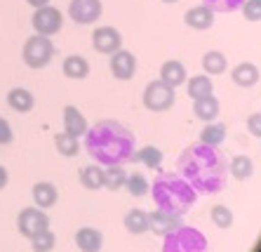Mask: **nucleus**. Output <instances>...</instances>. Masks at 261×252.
<instances>
[{
  "instance_id": "f257e3e1",
  "label": "nucleus",
  "mask_w": 261,
  "mask_h": 252,
  "mask_svg": "<svg viewBox=\"0 0 261 252\" xmlns=\"http://www.w3.org/2000/svg\"><path fill=\"white\" fill-rule=\"evenodd\" d=\"M179 174H181L198 193H219L228 177V163L217 146L210 144H191L179 156Z\"/></svg>"
},
{
  "instance_id": "f03ea898",
  "label": "nucleus",
  "mask_w": 261,
  "mask_h": 252,
  "mask_svg": "<svg viewBox=\"0 0 261 252\" xmlns=\"http://www.w3.org/2000/svg\"><path fill=\"white\" fill-rule=\"evenodd\" d=\"M85 148L92 156V160H97L99 165L111 167V165H125L129 163L137 148V137L127 125L103 118L87 128L85 132Z\"/></svg>"
},
{
  "instance_id": "7ed1b4c3",
  "label": "nucleus",
  "mask_w": 261,
  "mask_h": 252,
  "mask_svg": "<svg viewBox=\"0 0 261 252\" xmlns=\"http://www.w3.org/2000/svg\"><path fill=\"white\" fill-rule=\"evenodd\" d=\"M153 203L158 205V210L172 212V215H186L198 200V191L181 177L174 172H160L153 182L151 191Z\"/></svg>"
},
{
  "instance_id": "20e7f679",
  "label": "nucleus",
  "mask_w": 261,
  "mask_h": 252,
  "mask_svg": "<svg viewBox=\"0 0 261 252\" xmlns=\"http://www.w3.org/2000/svg\"><path fill=\"white\" fill-rule=\"evenodd\" d=\"M207 238L202 231H198L195 226H179L172 234L165 236L163 252H207Z\"/></svg>"
},
{
  "instance_id": "39448f33",
  "label": "nucleus",
  "mask_w": 261,
  "mask_h": 252,
  "mask_svg": "<svg viewBox=\"0 0 261 252\" xmlns=\"http://www.w3.org/2000/svg\"><path fill=\"white\" fill-rule=\"evenodd\" d=\"M55 57V45L47 36H31L24 43V49H21V59L29 68L38 71V68H45Z\"/></svg>"
},
{
  "instance_id": "423d86ee",
  "label": "nucleus",
  "mask_w": 261,
  "mask_h": 252,
  "mask_svg": "<svg viewBox=\"0 0 261 252\" xmlns=\"http://www.w3.org/2000/svg\"><path fill=\"white\" fill-rule=\"evenodd\" d=\"M144 106L153 113H163V111H170L176 102V92L174 87H170L163 80H151L148 85L144 87V97H141Z\"/></svg>"
},
{
  "instance_id": "0eeeda50",
  "label": "nucleus",
  "mask_w": 261,
  "mask_h": 252,
  "mask_svg": "<svg viewBox=\"0 0 261 252\" xmlns=\"http://www.w3.org/2000/svg\"><path fill=\"white\" fill-rule=\"evenodd\" d=\"M31 26L38 36H55V33L61 31L64 26V14L52 5H45V7H38L33 17H31Z\"/></svg>"
},
{
  "instance_id": "6e6552de",
  "label": "nucleus",
  "mask_w": 261,
  "mask_h": 252,
  "mask_svg": "<svg viewBox=\"0 0 261 252\" xmlns=\"http://www.w3.org/2000/svg\"><path fill=\"white\" fill-rule=\"evenodd\" d=\"M17 229L24 238L31 240L38 234H43L45 229H49V217L40 208H24L17 217Z\"/></svg>"
},
{
  "instance_id": "1a4fd4ad",
  "label": "nucleus",
  "mask_w": 261,
  "mask_h": 252,
  "mask_svg": "<svg viewBox=\"0 0 261 252\" xmlns=\"http://www.w3.org/2000/svg\"><path fill=\"white\" fill-rule=\"evenodd\" d=\"M103 12L101 0H71L68 3V17L75 21V24L90 26L94 24Z\"/></svg>"
},
{
  "instance_id": "9d476101",
  "label": "nucleus",
  "mask_w": 261,
  "mask_h": 252,
  "mask_svg": "<svg viewBox=\"0 0 261 252\" xmlns=\"http://www.w3.org/2000/svg\"><path fill=\"white\" fill-rule=\"evenodd\" d=\"M92 47L97 49L99 55H113L122 47V36L113 26H99L97 31L92 33Z\"/></svg>"
},
{
  "instance_id": "9b49d317",
  "label": "nucleus",
  "mask_w": 261,
  "mask_h": 252,
  "mask_svg": "<svg viewBox=\"0 0 261 252\" xmlns=\"http://www.w3.org/2000/svg\"><path fill=\"white\" fill-rule=\"evenodd\" d=\"M111 73L116 80H132L134 73H137V57L127 49H118L111 55Z\"/></svg>"
},
{
  "instance_id": "f8f14e48",
  "label": "nucleus",
  "mask_w": 261,
  "mask_h": 252,
  "mask_svg": "<svg viewBox=\"0 0 261 252\" xmlns=\"http://www.w3.org/2000/svg\"><path fill=\"white\" fill-rule=\"evenodd\" d=\"M181 226V217L172 215V212H165V210H153L148 212V231H153L155 236H167L172 234L174 229Z\"/></svg>"
},
{
  "instance_id": "ddd939ff",
  "label": "nucleus",
  "mask_w": 261,
  "mask_h": 252,
  "mask_svg": "<svg viewBox=\"0 0 261 252\" xmlns=\"http://www.w3.org/2000/svg\"><path fill=\"white\" fill-rule=\"evenodd\" d=\"M184 24L189 29H195V31H207L214 26V12L207 5L191 7L189 12L184 14Z\"/></svg>"
},
{
  "instance_id": "4468645a",
  "label": "nucleus",
  "mask_w": 261,
  "mask_h": 252,
  "mask_svg": "<svg viewBox=\"0 0 261 252\" xmlns=\"http://www.w3.org/2000/svg\"><path fill=\"white\" fill-rule=\"evenodd\" d=\"M75 245H78L80 252H101L103 234L99 229L83 226V229H78V234H75Z\"/></svg>"
},
{
  "instance_id": "2eb2a0df",
  "label": "nucleus",
  "mask_w": 261,
  "mask_h": 252,
  "mask_svg": "<svg viewBox=\"0 0 261 252\" xmlns=\"http://www.w3.org/2000/svg\"><path fill=\"white\" fill-rule=\"evenodd\" d=\"M160 80L176 90L179 85H184V83L189 80V75H186V66H184L179 59H167V62L160 66Z\"/></svg>"
},
{
  "instance_id": "dca6fc26",
  "label": "nucleus",
  "mask_w": 261,
  "mask_h": 252,
  "mask_svg": "<svg viewBox=\"0 0 261 252\" xmlns=\"http://www.w3.org/2000/svg\"><path fill=\"white\" fill-rule=\"evenodd\" d=\"M87 118L80 113L75 106L68 104L66 109H64V132H68V135L73 137H83L87 132Z\"/></svg>"
},
{
  "instance_id": "f3484780",
  "label": "nucleus",
  "mask_w": 261,
  "mask_h": 252,
  "mask_svg": "<svg viewBox=\"0 0 261 252\" xmlns=\"http://www.w3.org/2000/svg\"><path fill=\"white\" fill-rule=\"evenodd\" d=\"M31 193H33L36 208H40V210L52 208V205L57 203V198H59V191H57V186L52 184V182H38V184H33Z\"/></svg>"
},
{
  "instance_id": "a211bd4d",
  "label": "nucleus",
  "mask_w": 261,
  "mask_h": 252,
  "mask_svg": "<svg viewBox=\"0 0 261 252\" xmlns=\"http://www.w3.org/2000/svg\"><path fill=\"white\" fill-rule=\"evenodd\" d=\"M193 113L198 120L202 123H214L219 116V99L214 94H207V97H200L193 102Z\"/></svg>"
},
{
  "instance_id": "6ab92c4d",
  "label": "nucleus",
  "mask_w": 261,
  "mask_h": 252,
  "mask_svg": "<svg viewBox=\"0 0 261 252\" xmlns=\"http://www.w3.org/2000/svg\"><path fill=\"white\" fill-rule=\"evenodd\" d=\"M61 71L71 80H85L90 75V62L80 55H68L64 59V64H61Z\"/></svg>"
},
{
  "instance_id": "aec40b11",
  "label": "nucleus",
  "mask_w": 261,
  "mask_h": 252,
  "mask_svg": "<svg viewBox=\"0 0 261 252\" xmlns=\"http://www.w3.org/2000/svg\"><path fill=\"white\" fill-rule=\"evenodd\" d=\"M33 104H36V99H33V94L26 87H12L7 92V106L12 111H17V113H29L33 109Z\"/></svg>"
},
{
  "instance_id": "412c9836",
  "label": "nucleus",
  "mask_w": 261,
  "mask_h": 252,
  "mask_svg": "<svg viewBox=\"0 0 261 252\" xmlns=\"http://www.w3.org/2000/svg\"><path fill=\"white\" fill-rule=\"evenodd\" d=\"M231 80L238 87H252V85H256V80H259V68L249 62L238 64L231 71Z\"/></svg>"
},
{
  "instance_id": "4be33fe9",
  "label": "nucleus",
  "mask_w": 261,
  "mask_h": 252,
  "mask_svg": "<svg viewBox=\"0 0 261 252\" xmlns=\"http://www.w3.org/2000/svg\"><path fill=\"white\" fill-rule=\"evenodd\" d=\"M80 184L87 191H99L103 189V167L99 163H92L80 170Z\"/></svg>"
},
{
  "instance_id": "5701e85b",
  "label": "nucleus",
  "mask_w": 261,
  "mask_h": 252,
  "mask_svg": "<svg viewBox=\"0 0 261 252\" xmlns=\"http://www.w3.org/2000/svg\"><path fill=\"white\" fill-rule=\"evenodd\" d=\"M122 224H125V229H127L132 236L146 234V231H148V212L141 208L129 210L127 215H125V221H122Z\"/></svg>"
},
{
  "instance_id": "b1692460",
  "label": "nucleus",
  "mask_w": 261,
  "mask_h": 252,
  "mask_svg": "<svg viewBox=\"0 0 261 252\" xmlns=\"http://www.w3.org/2000/svg\"><path fill=\"white\" fill-rule=\"evenodd\" d=\"M132 160L134 163H141L148 170H160V165H163V151L158 146H144L139 151H134Z\"/></svg>"
},
{
  "instance_id": "393cba45",
  "label": "nucleus",
  "mask_w": 261,
  "mask_h": 252,
  "mask_svg": "<svg viewBox=\"0 0 261 252\" xmlns=\"http://www.w3.org/2000/svg\"><path fill=\"white\" fill-rule=\"evenodd\" d=\"M186 87H189V97L193 99H200V97H207V94L214 92V85H212V78L207 73H200V75H193L191 80H186Z\"/></svg>"
},
{
  "instance_id": "a878e982",
  "label": "nucleus",
  "mask_w": 261,
  "mask_h": 252,
  "mask_svg": "<svg viewBox=\"0 0 261 252\" xmlns=\"http://www.w3.org/2000/svg\"><path fill=\"white\" fill-rule=\"evenodd\" d=\"M127 182V170L122 165H111L103 167V189L109 191H120Z\"/></svg>"
},
{
  "instance_id": "bb28decb",
  "label": "nucleus",
  "mask_w": 261,
  "mask_h": 252,
  "mask_svg": "<svg viewBox=\"0 0 261 252\" xmlns=\"http://www.w3.org/2000/svg\"><path fill=\"white\" fill-rule=\"evenodd\" d=\"M226 66H228L226 57L221 55V52H217V49H212V52H205V55H202V71H205V73L221 75L226 71Z\"/></svg>"
},
{
  "instance_id": "cd10ccee",
  "label": "nucleus",
  "mask_w": 261,
  "mask_h": 252,
  "mask_svg": "<svg viewBox=\"0 0 261 252\" xmlns=\"http://www.w3.org/2000/svg\"><path fill=\"white\" fill-rule=\"evenodd\" d=\"M55 146L61 156H66V158H73V156H78L80 151V144H78V137L68 135V132H57L55 135Z\"/></svg>"
},
{
  "instance_id": "c85d7f7f",
  "label": "nucleus",
  "mask_w": 261,
  "mask_h": 252,
  "mask_svg": "<svg viewBox=\"0 0 261 252\" xmlns=\"http://www.w3.org/2000/svg\"><path fill=\"white\" fill-rule=\"evenodd\" d=\"M226 139V125L221 123H205L200 132V142L210 144V146H219V144Z\"/></svg>"
},
{
  "instance_id": "c756f323",
  "label": "nucleus",
  "mask_w": 261,
  "mask_h": 252,
  "mask_svg": "<svg viewBox=\"0 0 261 252\" xmlns=\"http://www.w3.org/2000/svg\"><path fill=\"white\" fill-rule=\"evenodd\" d=\"M125 189L129 191V196L141 198V196H146V193L151 191V184H148V179H146L141 172H132V174H127Z\"/></svg>"
},
{
  "instance_id": "7c9ffc66",
  "label": "nucleus",
  "mask_w": 261,
  "mask_h": 252,
  "mask_svg": "<svg viewBox=\"0 0 261 252\" xmlns=\"http://www.w3.org/2000/svg\"><path fill=\"white\" fill-rule=\"evenodd\" d=\"M228 172L236 179H240V182L252 177V160H249L247 156H236V158L228 163Z\"/></svg>"
},
{
  "instance_id": "2f4dec72",
  "label": "nucleus",
  "mask_w": 261,
  "mask_h": 252,
  "mask_svg": "<svg viewBox=\"0 0 261 252\" xmlns=\"http://www.w3.org/2000/svg\"><path fill=\"white\" fill-rule=\"evenodd\" d=\"M57 245V236L49 231V229H45L43 234H38L36 238H31V247H33V252H52Z\"/></svg>"
},
{
  "instance_id": "473e14b6",
  "label": "nucleus",
  "mask_w": 261,
  "mask_h": 252,
  "mask_svg": "<svg viewBox=\"0 0 261 252\" xmlns=\"http://www.w3.org/2000/svg\"><path fill=\"white\" fill-rule=\"evenodd\" d=\"M210 217H212V221L219 229H231L233 226V212L228 210V205H214Z\"/></svg>"
},
{
  "instance_id": "72a5a7b5",
  "label": "nucleus",
  "mask_w": 261,
  "mask_h": 252,
  "mask_svg": "<svg viewBox=\"0 0 261 252\" xmlns=\"http://www.w3.org/2000/svg\"><path fill=\"white\" fill-rule=\"evenodd\" d=\"M245 0H202V5H207L212 12H236L238 7H243Z\"/></svg>"
},
{
  "instance_id": "f704fd0d",
  "label": "nucleus",
  "mask_w": 261,
  "mask_h": 252,
  "mask_svg": "<svg viewBox=\"0 0 261 252\" xmlns=\"http://www.w3.org/2000/svg\"><path fill=\"white\" fill-rule=\"evenodd\" d=\"M243 12L249 21H259L261 19V0H247V3H243Z\"/></svg>"
},
{
  "instance_id": "c9c22d12",
  "label": "nucleus",
  "mask_w": 261,
  "mask_h": 252,
  "mask_svg": "<svg viewBox=\"0 0 261 252\" xmlns=\"http://www.w3.org/2000/svg\"><path fill=\"white\" fill-rule=\"evenodd\" d=\"M12 139H14L12 128H10V123H7L5 118L0 116V146H7V144H12Z\"/></svg>"
},
{
  "instance_id": "e433bc0d",
  "label": "nucleus",
  "mask_w": 261,
  "mask_h": 252,
  "mask_svg": "<svg viewBox=\"0 0 261 252\" xmlns=\"http://www.w3.org/2000/svg\"><path fill=\"white\" fill-rule=\"evenodd\" d=\"M247 130L254 137H261V113H252L247 118Z\"/></svg>"
},
{
  "instance_id": "4c0bfd02",
  "label": "nucleus",
  "mask_w": 261,
  "mask_h": 252,
  "mask_svg": "<svg viewBox=\"0 0 261 252\" xmlns=\"http://www.w3.org/2000/svg\"><path fill=\"white\" fill-rule=\"evenodd\" d=\"M7 179H10V174H7V170L3 165H0V191L7 186Z\"/></svg>"
},
{
  "instance_id": "58836bf2",
  "label": "nucleus",
  "mask_w": 261,
  "mask_h": 252,
  "mask_svg": "<svg viewBox=\"0 0 261 252\" xmlns=\"http://www.w3.org/2000/svg\"><path fill=\"white\" fill-rule=\"evenodd\" d=\"M33 10H38V7H45V5H49V0H26Z\"/></svg>"
},
{
  "instance_id": "ea45409f",
  "label": "nucleus",
  "mask_w": 261,
  "mask_h": 252,
  "mask_svg": "<svg viewBox=\"0 0 261 252\" xmlns=\"http://www.w3.org/2000/svg\"><path fill=\"white\" fill-rule=\"evenodd\" d=\"M163 3H167V5H172V3H176V0H163Z\"/></svg>"
}]
</instances>
